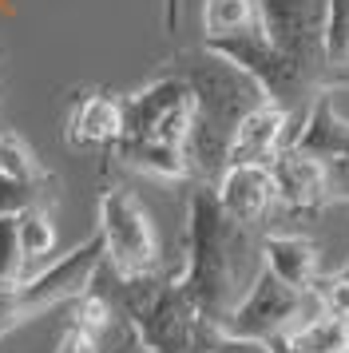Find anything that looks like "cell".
Listing matches in <instances>:
<instances>
[{"mask_svg":"<svg viewBox=\"0 0 349 353\" xmlns=\"http://www.w3.org/2000/svg\"><path fill=\"white\" fill-rule=\"evenodd\" d=\"M262 270V234L222 210L215 183H190L179 286L210 325L230 318Z\"/></svg>","mask_w":349,"mask_h":353,"instance_id":"1","label":"cell"},{"mask_svg":"<svg viewBox=\"0 0 349 353\" xmlns=\"http://www.w3.org/2000/svg\"><path fill=\"white\" fill-rule=\"evenodd\" d=\"M111 310L143 337V345H151L155 353H210L219 341V325L195 310L174 270H151L123 278L111 266H99L92 282Z\"/></svg>","mask_w":349,"mask_h":353,"instance_id":"2","label":"cell"},{"mask_svg":"<svg viewBox=\"0 0 349 353\" xmlns=\"http://www.w3.org/2000/svg\"><path fill=\"white\" fill-rule=\"evenodd\" d=\"M195 88V128H190V167L195 183H215L226 171V151L235 139V128L242 115L266 103V92L242 72L238 64L215 56L210 48L183 52L171 60Z\"/></svg>","mask_w":349,"mask_h":353,"instance_id":"3","label":"cell"},{"mask_svg":"<svg viewBox=\"0 0 349 353\" xmlns=\"http://www.w3.org/2000/svg\"><path fill=\"white\" fill-rule=\"evenodd\" d=\"M326 8L330 0H258L262 36L314 99L349 88V68L326 56Z\"/></svg>","mask_w":349,"mask_h":353,"instance_id":"4","label":"cell"},{"mask_svg":"<svg viewBox=\"0 0 349 353\" xmlns=\"http://www.w3.org/2000/svg\"><path fill=\"white\" fill-rule=\"evenodd\" d=\"M99 266H103V239L95 230L92 239L79 242L72 254L52 262L48 270L32 274V278H16V282H0V341L12 330H20L24 321L88 294Z\"/></svg>","mask_w":349,"mask_h":353,"instance_id":"5","label":"cell"},{"mask_svg":"<svg viewBox=\"0 0 349 353\" xmlns=\"http://www.w3.org/2000/svg\"><path fill=\"white\" fill-rule=\"evenodd\" d=\"M321 314L314 290H294L282 278L262 266L250 290L242 294V302L230 310V318L222 321V334L238 337V341H262V345H278L286 334H294L298 325L314 321Z\"/></svg>","mask_w":349,"mask_h":353,"instance_id":"6","label":"cell"},{"mask_svg":"<svg viewBox=\"0 0 349 353\" xmlns=\"http://www.w3.org/2000/svg\"><path fill=\"white\" fill-rule=\"evenodd\" d=\"M190 128H195V88L171 60L143 88L123 96V135L131 139H159L187 151Z\"/></svg>","mask_w":349,"mask_h":353,"instance_id":"7","label":"cell"},{"mask_svg":"<svg viewBox=\"0 0 349 353\" xmlns=\"http://www.w3.org/2000/svg\"><path fill=\"white\" fill-rule=\"evenodd\" d=\"M99 239H103V266L123 278L159 270V239L155 223L139 194L123 183L99 187Z\"/></svg>","mask_w":349,"mask_h":353,"instance_id":"8","label":"cell"},{"mask_svg":"<svg viewBox=\"0 0 349 353\" xmlns=\"http://www.w3.org/2000/svg\"><path fill=\"white\" fill-rule=\"evenodd\" d=\"M290 147H298L306 155H317L326 163L337 203H349V119L337 112L333 96H321L306 108L298 128L290 131Z\"/></svg>","mask_w":349,"mask_h":353,"instance_id":"9","label":"cell"},{"mask_svg":"<svg viewBox=\"0 0 349 353\" xmlns=\"http://www.w3.org/2000/svg\"><path fill=\"white\" fill-rule=\"evenodd\" d=\"M270 171H274V187H278V207L290 210V214L310 219V214H321V210L337 207L330 167L317 155H306V151L286 143L270 159Z\"/></svg>","mask_w":349,"mask_h":353,"instance_id":"10","label":"cell"},{"mask_svg":"<svg viewBox=\"0 0 349 353\" xmlns=\"http://www.w3.org/2000/svg\"><path fill=\"white\" fill-rule=\"evenodd\" d=\"M123 135V96H111L99 88H79L68 99V115H63V139L88 151V147H111Z\"/></svg>","mask_w":349,"mask_h":353,"instance_id":"11","label":"cell"},{"mask_svg":"<svg viewBox=\"0 0 349 353\" xmlns=\"http://www.w3.org/2000/svg\"><path fill=\"white\" fill-rule=\"evenodd\" d=\"M215 194H219L222 210L246 226H258V219H266L270 207L278 203L270 163H230L215 179Z\"/></svg>","mask_w":349,"mask_h":353,"instance_id":"12","label":"cell"},{"mask_svg":"<svg viewBox=\"0 0 349 353\" xmlns=\"http://www.w3.org/2000/svg\"><path fill=\"white\" fill-rule=\"evenodd\" d=\"M298 128V119L278 108V103H258L254 112L242 115V123L235 128L230 151H226V167L230 163H270L286 143H290V131Z\"/></svg>","mask_w":349,"mask_h":353,"instance_id":"13","label":"cell"},{"mask_svg":"<svg viewBox=\"0 0 349 353\" xmlns=\"http://www.w3.org/2000/svg\"><path fill=\"white\" fill-rule=\"evenodd\" d=\"M262 266L294 290H314L321 274V246L310 234H262Z\"/></svg>","mask_w":349,"mask_h":353,"instance_id":"14","label":"cell"},{"mask_svg":"<svg viewBox=\"0 0 349 353\" xmlns=\"http://www.w3.org/2000/svg\"><path fill=\"white\" fill-rule=\"evenodd\" d=\"M278 345L286 353H349V321L317 314L314 321H306L294 334H286Z\"/></svg>","mask_w":349,"mask_h":353,"instance_id":"15","label":"cell"},{"mask_svg":"<svg viewBox=\"0 0 349 353\" xmlns=\"http://www.w3.org/2000/svg\"><path fill=\"white\" fill-rule=\"evenodd\" d=\"M258 24V0H203V44H219Z\"/></svg>","mask_w":349,"mask_h":353,"instance_id":"16","label":"cell"},{"mask_svg":"<svg viewBox=\"0 0 349 353\" xmlns=\"http://www.w3.org/2000/svg\"><path fill=\"white\" fill-rule=\"evenodd\" d=\"M0 175L16 179V183H32V187H48L56 179L48 175V167L36 159L32 143L20 135V131H0Z\"/></svg>","mask_w":349,"mask_h":353,"instance_id":"17","label":"cell"},{"mask_svg":"<svg viewBox=\"0 0 349 353\" xmlns=\"http://www.w3.org/2000/svg\"><path fill=\"white\" fill-rule=\"evenodd\" d=\"M16 230H20V250L28 262L44 258L56 250V226H52V214L48 207H28L16 214Z\"/></svg>","mask_w":349,"mask_h":353,"instance_id":"18","label":"cell"},{"mask_svg":"<svg viewBox=\"0 0 349 353\" xmlns=\"http://www.w3.org/2000/svg\"><path fill=\"white\" fill-rule=\"evenodd\" d=\"M52 199H56V183L32 187V183H16V179L0 175V219L20 214L28 207H52Z\"/></svg>","mask_w":349,"mask_h":353,"instance_id":"19","label":"cell"},{"mask_svg":"<svg viewBox=\"0 0 349 353\" xmlns=\"http://www.w3.org/2000/svg\"><path fill=\"white\" fill-rule=\"evenodd\" d=\"M326 56L333 68H349V0H330L326 8Z\"/></svg>","mask_w":349,"mask_h":353,"instance_id":"20","label":"cell"},{"mask_svg":"<svg viewBox=\"0 0 349 353\" xmlns=\"http://www.w3.org/2000/svg\"><path fill=\"white\" fill-rule=\"evenodd\" d=\"M95 345H99V353H155L151 345H143V337L127 325L119 314L108 321V330L95 337Z\"/></svg>","mask_w":349,"mask_h":353,"instance_id":"21","label":"cell"},{"mask_svg":"<svg viewBox=\"0 0 349 353\" xmlns=\"http://www.w3.org/2000/svg\"><path fill=\"white\" fill-rule=\"evenodd\" d=\"M56 353H99V345H95L92 334H83L79 325H68L60 337V345H56Z\"/></svg>","mask_w":349,"mask_h":353,"instance_id":"22","label":"cell"},{"mask_svg":"<svg viewBox=\"0 0 349 353\" xmlns=\"http://www.w3.org/2000/svg\"><path fill=\"white\" fill-rule=\"evenodd\" d=\"M179 24H183V0H163V28L174 36Z\"/></svg>","mask_w":349,"mask_h":353,"instance_id":"23","label":"cell"}]
</instances>
